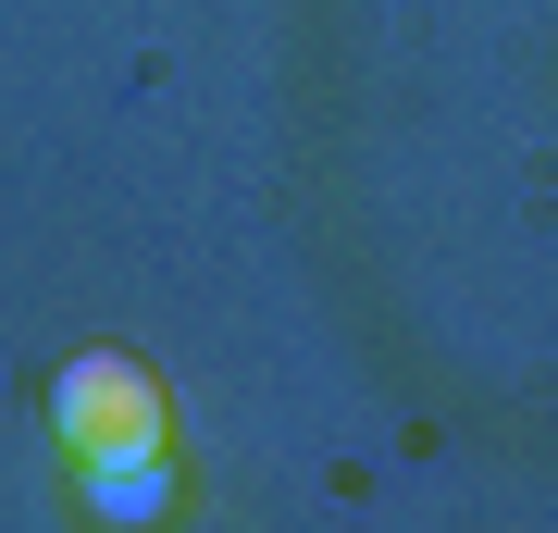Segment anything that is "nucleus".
I'll list each match as a JSON object with an SVG mask.
<instances>
[{"mask_svg":"<svg viewBox=\"0 0 558 533\" xmlns=\"http://www.w3.org/2000/svg\"><path fill=\"white\" fill-rule=\"evenodd\" d=\"M50 435H62V459H87V447H161V373L124 360V348H75L50 373Z\"/></svg>","mask_w":558,"mask_h":533,"instance_id":"obj_1","label":"nucleus"},{"mask_svg":"<svg viewBox=\"0 0 558 533\" xmlns=\"http://www.w3.org/2000/svg\"><path fill=\"white\" fill-rule=\"evenodd\" d=\"M75 496L100 521H161V509H174V459H161V447H87L75 459Z\"/></svg>","mask_w":558,"mask_h":533,"instance_id":"obj_2","label":"nucleus"}]
</instances>
